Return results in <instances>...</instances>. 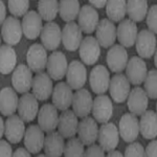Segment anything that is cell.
Here are the masks:
<instances>
[{
    "mask_svg": "<svg viewBox=\"0 0 157 157\" xmlns=\"http://www.w3.org/2000/svg\"><path fill=\"white\" fill-rule=\"evenodd\" d=\"M21 25L25 37L29 40H35L41 34L43 27L42 18L40 17L39 13L35 11H29L23 16Z\"/></svg>",
    "mask_w": 157,
    "mask_h": 157,
    "instance_id": "cell-27",
    "label": "cell"
},
{
    "mask_svg": "<svg viewBox=\"0 0 157 157\" xmlns=\"http://www.w3.org/2000/svg\"><path fill=\"white\" fill-rule=\"evenodd\" d=\"M106 14L111 21H121L126 16V0H107Z\"/></svg>",
    "mask_w": 157,
    "mask_h": 157,
    "instance_id": "cell-37",
    "label": "cell"
},
{
    "mask_svg": "<svg viewBox=\"0 0 157 157\" xmlns=\"http://www.w3.org/2000/svg\"><path fill=\"white\" fill-rule=\"evenodd\" d=\"M78 139L83 143L84 146H90L94 144L98 139V128L97 121L89 116H85L82 121H78Z\"/></svg>",
    "mask_w": 157,
    "mask_h": 157,
    "instance_id": "cell-20",
    "label": "cell"
},
{
    "mask_svg": "<svg viewBox=\"0 0 157 157\" xmlns=\"http://www.w3.org/2000/svg\"><path fill=\"white\" fill-rule=\"evenodd\" d=\"M19 98L16 90L11 87H4L0 91V112L4 116H10L17 111Z\"/></svg>",
    "mask_w": 157,
    "mask_h": 157,
    "instance_id": "cell-32",
    "label": "cell"
},
{
    "mask_svg": "<svg viewBox=\"0 0 157 157\" xmlns=\"http://www.w3.org/2000/svg\"><path fill=\"white\" fill-rule=\"evenodd\" d=\"M137 25L130 19L121 20L116 29V37L118 42L124 47H131L134 45L137 37Z\"/></svg>",
    "mask_w": 157,
    "mask_h": 157,
    "instance_id": "cell-26",
    "label": "cell"
},
{
    "mask_svg": "<svg viewBox=\"0 0 157 157\" xmlns=\"http://www.w3.org/2000/svg\"><path fill=\"white\" fill-rule=\"evenodd\" d=\"M128 100V108L134 115H141L148 108L149 98L146 91L140 87H135L130 90Z\"/></svg>",
    "mask_w": 157,
    "mask_h": 157,
    "instance_id": "cell-30",
    "label": "cell"
},
{
    "mask_svg": "<svg viewBox=\"0 0 157 157\" xmlns=\"http://www.w3.org/2000/svg\"><path fill=\"white\" fill-rule=\"evenodd\" d=\"M7 6L14 17H22L29 12V0H7Z\"/></svg>",
    "mask_w": 157,
    "mask_h": 157,
    "instance_id": "cell-41",
    "label": "cell"
},
{
    "mask_svg": "<svg viewBox=\"0 0 157 157\" xmlns=\"http://www.w3.org/2000/svg\"><path fill=\"white\" fill-rule=\"evenodd\" d=\"M92 115L93 118L100 124L109 121L113 114L112 102L108 95L100 94L93 100L92 103Z\"/></svg>",
    "mask_w": 157,
    "mask_h": 157,
    "instance_id": "cell-14",
    "label": "cell"
},
{
    "mask_svg": "<svg viewBox=\"0 0 157 157\" xmlns=\"http://www.w3.org/2000/svg\"><path fill=\"white\" fill-rule=\"evenodd\" d=\"M33 82V71L27 65L20 64L13 70L12 84L16 92L26 93L32 88Z\"/></svg>",
    "mask_w": 157,
    "mask_h": 157,
    "instance_id": "cell-4",
    "label": "cell"
},
{
    "mask_svg": "<svg viewBox=\"0 0 157 157\" xmlns=\"http://www.w3.org/2000/svg\"><path fill=\"white\" fill-rule=\"evenodd\" d=\"M78 0H60L59 1V15L61 19L66 22H71L78 18L80 12Z\"/></svg>",
    "mask_w": 157,
    "mask_h": 157,
    "instance_id": "cell-36",
    "label": "cell"
},
{
    "mask_svg": "<svg viewBox=\"0 0 157 157\" xmlns=\"http://www.w3.org/2000/svg\"><path fill=\"white\" fill-rule=\"evenodd\" d=\"M38 13L42 20L47 22L52 21L59 13V1L58 0H39Z\"/></svg>",
    "mask_w": 157,
    "mask_h": 157,
    "instance_id": "cell-38",
    "label": "cell"
},
{
    "mask_svg": "<svg viewBox=\"0 0 157 157\" xmlns=\"http://www.w3.org/2000/svg\"><path fill=\"white\" fill-rule=\"evenodd\" d=\"M18 114L24 121L29 123L34 121L38 115L39 104L38 100L33 93H23L18 101Z\"/></svg>",
    "mask_w": 157,
    "mask_h": 157,
    "instance_id": "cell-16",
    "label": "cell"
},
{
    "mask_svg": "<svg viewBox=\"0 0 157 157\" xmlns=\"http://www.w3.org/2000/svg\"><path fill=\"white\" fill-rule=\"evenodd\" d=\"M84 156H98V157H103L105 156V151H104V149L101 147L100 145H94V144H92V145L88 146V149L84 152Z\"/></svg>",
    "mask_w": 157,
    "mask_h": 157,
    "instance_id": "cell-44",
    "label": "cell"
},
{
    "mask_svg": "<svg viewBox=\"0 0 157 157\" xmlns=\"http://www.w3.org/2000/svg\"><path fill=\"white\" fill-rule=\"evenodd\" d=\"M0 46H1V37H0Z\"/></svg>",
    "mask_w": 157,
    "mask_h": 157,
    "instance_id": "cell-52",
    "label": "cell"
},
{
    "mask_svg": "<svg viewBox=\"0 0 157 157\" xmlns=\"http://www.w3.org/2000/svg\"><path fill=\"white\" fill-rule=\"evenodd\" d=\"M95 36L100 46L108 48L114 44L116 40V26L111 20L102 19L97 25Z\"/></svg>",
    "mask_w": 157,
    "mask_h": 157,
    "instance_id": "cell-12",
    "label": "cell"
},
{
    "mask_svg": "<svg viewBox=\"0 0 157 157\" xmlns=\"http://www.w3.org/2000/svg\"><path fill=\"white\" fill-rule=\"evenodd\" d=\"M125 69L126 77L129 80L130 84L136 86L143 84L147 73H148L146 62L140 57H136V56L128 60L127 66Z\"/></svg>",
    "mask_w": 157,
    "mask_h": 157,
    "instance_id": "cell-7",
    "label": "cell"
},
{
    "mask_svg": "<svg viewBox=\"0 0 157 157\" xmlns=\"http://www.w3.org/2000/svg\"><path fill=\"white\" fill-rule=\"evenodd\" d=\"M83 40V32L75 22H67L62 29V40L64 47L69 52H75Z\"/></svg>",
    "mask_w": 157,
    "mask_h": 157,
    "instance_id": "cell-18",
    "label": "cell"
},
{
    "mask_svg": "<svg viewBox=\"0 0 157 157\" xmlns=\"http://www.w3.org/2000/svg\"><path fill=\"white\" fill-rule=\"evenodd\" d=\"M125 156L127 157H144L145 156V149H144L143 145L140 143H134L131 141L127 146L125 151Z\"/></svg>",
    "mask_w": 157,
    "mask_h": 157,
    "instance_id": "cell-43",
    "label": "cell"
},
{
    "mask_svg": "<svg viewBox=\"0 0 157 157\" xmlns=\"http://www.w3.org/2000/svg\"><path fill=\"white\" fill-rule=\"evenodd\" d=\"M17 64V54L12 45L4 44L0 46V72L9 75L15 69Z\"/></svg>",
    "mask_w": 157,
    "mask_h": 157,
    "instance_id": "cell-34",
    "label": "cell"
},
{
    "mask_svg": "<svg viewBox=\"0 0 157 157\" xmlns=\"http://www.w3.org/2000/svg\"><path fill=\"white\" fill-rule=\"evenodd\" d=\"M78 25L85 34H92L98 23V14L91 6H84L80 9L78 15Z\"/></svg>",
    "mask_w": 157,
    "mask_h": 157,
    "instance_id": "cell-29",
    "label": "cell"
},
{
    "mask_svg": "<svg viewBox=\"0 0 157 157\" xmlns=\"http://www.w3.org/2000/svg\"><path fill=\"white\" fill-rule=\"evenodd\" d=\"M78 116L71 110L62 111L58 121V132L64 138H70L77 134L78 131Z\"/></svg>",
    "mask_w": 157,
    "mask_h": 157,
    "instance_id": "cell-28",
    "label": "cell"
},
{
    "mask_svg": "<svg viewBox=\"0 0 157 157\" xmlns=\"http://www.w3.org/2000/svg\"><path fill=\"white\" fill-rule=\"evenodd\" d=\"M109 92L115 103H124L127 100L130 92V82L123 73H116L110 78L109 82Z\"/></svg>",
    "mask_w": 157,
    "mask_h": 157,
    "instance_id": "cell-3",
    "label": "cell"
},
{
    "mask_svg": "<svg viewBox=\"0 0 157 157\" xmlns=\"http://www.w3.org/2000/svg\"><path fill=\"white\" fill-rule=\"evenodd\" d=\"M145 156L148 157H156L157 156V141L154 139L152 140L145 150Z\"/></svg>",
    "mask_w": 157,
    "mask_h": 157,
    "instance_id": "cell-46",
    "label": "cell"
},
{
    "mask_svg": "<svg viewBox=\"0 0 157 157\" xmlns=\"http://www.w3.org/2000/svg\"><path fill=\"white\" fill-rule=\"evenodd\" d=\"M64 146V137L59 132L52 131V132H48V134L45 136L43 149H44V153L46 156L59 157L63 154Z\"/></svg>",
    "mask_w": 157,
    "mask_h": 157,
    "instance_id": "cell-31",
    "label": "cell"
},
{
    "mask_svg": "<svg viewBox=\"0 0 157 157\" xmlns=\"http://www.w3.org/2000/svg\"><path fill=\"white\" fill-rule=\"evenodd\" d=\"M97 140L104 151L110 152L114 150L120 143V133L117 127L113 123H104L98 129Z\"/></svg>",
    "mask_w": 157,
    "mask_h": 157,
    "instance_id": "cell-2",
    "label": "cell"
},
{
    "mask_svg": "<svg viewBox=\"0 0 157 157\" xmlns=\"http://www.w3.org/2000/svg\"><path fill=\"white\" fill-rule=\"evenodd\" d=\"M12 155H13V150L11 145L6 140L0 139V156L10 157Z\"/></svg>",
    "mask_w": 157,
    "mask_h": 157,
    "instance_id": "cell-45",
    "label": "cell"
},
{
    "mask_svg": "<svg viewBox=\"0 0 157 157\" xmlns=\"http://www.w3.org/2000/svg\"><path fill=\"white\" fill-rule=\"evenodd\" d=\"M24 132V121L19 115H10L4 124V135L7 140L12 144H19L23 138Z\"/></svg>",
    "mask_w": 157,
    "mask_h": 157,
    "instance_id": "cell-23",
    "label": "cell"
},
{
    "mask_svg": "<svg viewBox=\"0 0 157 157\" xmlns=\"http://www.w3.org/2000/svg\"><path fill=\"white\" fill-rule=\"evenodd\" d=\"M78 54L84 64L93 65L97 63L101 56V46L98 40L91 36L84 38L78 46Z\"/></svg>",
    "mask_w": 157,
    "mask_h": 157,
    "instance_id": "cell-6",
    "label": "cell"
},
{
    "mask_svg": "<svg viewBox=\"0 0 157 157\" xmlns=\"http://www.w3.org/2000/svg\"><path fill=\"white\" fill-rule=\"evenodd\" d=\"M118 133L126 143H131L139 134V121L133 113H126L121 116L118 125Z\"/></svg>",
    "mask_w": 157,
    "mask_h": 157,
    "instance_id": "cell-19",
    "label": "cell"
},
{
    "mask_svg": "<svg viewBox=\"0 0 157 157\" xmlns=\"http://www.w3.org/2000/svg\"><path fill=\"white\" fill-rule=\"evenodd\" d=\"M91 3V6L97 7V9H102L106 6L107 0H88Z\"/></svg>",
    "mask_w": 157,
    "mask_h": 157,
    "instance_id": "cell-49",
    "label": "cell"
},
{
    "mask_svg": "<svg viewBox=\"0 0 157 157\" xmlns=\"http://www.w3.org/2000/svg\"><path fill=\"white\" fill-rule=\"evenodd\" d=\"M92 95L87 89H78L72 97V111L78 117L88 116L92 109Z\"/></svg>",
    "mask_w": 157,
    "mask_h": 157,
    "instance_id": "cell-21",
    "label": "cell"
},
{
    "mask_svg": "<svg viewBox=\"0 0 157 157\" xmlns=\"http://www.w3.org/2000/svg\"><path fill=\"white\" fill-rule=\"evenodd\" d=\"M135 44L136 52L141 59H151L156 52L157 40L155 34L149 29H141L137 33Z\"/></svg>",
    "mask_w": 157,
    "mask_h": 157,
    "instance_id": "cell-1",
    "label": "cell"
},
{
    "mask_svg": "<svg viewBox=\"0 0 157 157\" xmlns=\"http://www.w3.org/2000/svg\"><path fill=\"white\" fill-rule=\"evenodd\" d=\"M23 35L22 25L17 17H7L1 25V36L9 45H16L20 42Z\"/></svg>",
    "mask_w": 157,
    "mask_h": 157,
    "instance_id": "cell-5",
    "label": "cell"
},
{
    "mask_svg": "<svg viewBox=\"0 0 157 157\" xmlns=\"http://www.w3.org/2000/svg\"><path fill=\"white\" fill-rule=\"evenodd\" d=\"M117 156L121 157V156H124V154H121L120 151H115V149L110 152H108V157H117Z\"/></svg>",
    "mask_w": 157,
    "mask_h": 157,
    "instance_id": "cell-50",
    "label": "cell"
},
{
    "mask_svg": "<svg viewBox=\"0 0 157 157\" xmlns=\"http://www.w3.org/2000/svg\"><path fill=\"white\" fill-rule=\"evenodd\" d=\"M147 19V25H148V29L150 32L153 34L157 33V6L154 4L152 6L150 9H148L146 15Z\"/></svg>",
    "mask_w": 157,
    "mask_h": 157,
    "instance_id": "cell-42",
    "label": "cell"
},
{
    "mask_svg": "<svg viewBox=\"0 0 157 157\" xmlns=\"http://www.w3.org/2000/svg\"><path fill=\"white\" fill-rule=\"evenodd\" d=\"M4 135V123L2 117L0 116V139H1L2 136Z\"/></svg>",
    "mask_w": 157,
    "mask_h": 157,
    "instance_id": "cell-51",
    "label": "cell"
},
{
    "mask_svg": "<svg viewBox=\"0 0 157 157\" xmlns=\"http://www.w3.org/2000/svg\"><path fill=\"white\" fill-rule=\"evenodd\" d=\"M67 66V59L62 52H52L49 57L47 58V73L52 80H62L66 75Z\"/></svg>",
    "mask_w": 157,
    "mask_h": 157,
    "instance_id": "cell-9",
    "label": "cell"
},
{
    "mask_svg": "<svg viewBox=\"0 0 157 157\" xmlns=\"http://www.w3.org/2000/svg\"><path fill=\"white\" fill-rule=\"evenodd\" d=\"M128 60V52L123 45H112L107 52V64L111 71L115 73L125 70Z\"/></svg>",
    "mask_w": 157,
    "mask_h": 157,
    "instance_id": "cell-25",
    "label": "cell"
},
{
    "mask_svg": "<svg viewBox=\"0 0 157 157\" xmlns=\"http://www.w3.org/2000/svg\"><path fill=\"white\" fill-rule=\"evenodd\" d=\"M42 45L47 50H56L59 47L62 40V30L56 22H47L43 25L40 34Z\"/></svg>",
    "mask_w": 157,
    "mask_h": 157,
    "instance_id": "cell-10",
    "label": "cell"
},
{
    "mask_svg": "<svg viewBox=\"0 0 157 157\" xmlns=\"http://www.w3.org/2000/svg\"><path fill=\"white\" fill-rule=\"evenodd\" d=\"M139 132L146 139H154L157 136V115L155 111L146 110L140 115Z\"/></svg>",
    "mask_w": 157,
    "mask_h": 157,
    "instance_id": "cell-33",
    "label": "cell"
},
{
    "mask_svg": "<svg viewBox=\"0 0 157 157\" xmlns=\"http://www.w3.org/2000/svg\"><path fill=\"white\" fill-rule=\"evenodd\" d=\"M148 12V1L147 0H127L126 2V13L130 20L134 22H140L146 18Z\"/></svg>",
    "mask_w": 157,
    "mask_h": 157,
    "instance_id": "cell-35",
    "label": "cell"
},
{
    "mask_svg": "<svg viewBox=\"0 0 157 157\" xmlns=\"http://www.w3.org/2000/svg\"><path fill=\"white\" fill-rule=\"evenodd\" d=\"M30 155L32 154L27 151L26 148H18L13 153V156H16V157H29Z\"/></svg>",
    "mask_w": 157,
    "mask_h": 157,
    "instance_id": "cell-47",
    "label": "cell"
},
{
    "mask_svg": "<svg viewBox=\"0 0 157 157\" xmlns=\"http://www.w3.org/2000/svg\"><path fill=\"white\" fill-rule=\"evenodd\" d=\"M67 84L71 87V89H81L85 85L87 80V70L82 62L80 61H71L67 66L66 71Z\"/></svg>",
    "mask_w": 157,
    "mask_h": 157,
    "instance_id": "cell-15",
    "label": "cell"
},
{
    "mask_svg": "<svg viewBox=\"0 0 157 157\" xmlns=\"http://www.w3.org/2000/svg\"><path fill=\"white\" fill-rule=\"evenodd\" d=\"M58 109L52 104H45L38 111V125L44 132L55 131L58 126Z\"/></svg>",
    "mask_w": 157,
    "mask_h": 157,
    "instance_id": "cell-13",
    "label": "cell"
},
{
    "mask_svg": "<svg viewBox=\"0 0 157 157\" xmlns=\"http://www.w3.org/2000/svg\"><path fill=\"white\" fill-rule=\"evenodd\" d=\"M145 90L149 98L155 100L157 98V71L156 69L150 70L147 73L145 80Z\"/></svg>",
    "mask_w": 157,
    "mask_h": 157,
    "instance_id": "cell-40",
    "label": "cell"
},
{
    "mask_svg": "<svg viewBox=\"0 0 157 157\" xmlns=\"http://www.w3.org/2000/svg\"><path fill=\"white\" fill-rule=\"evenodd\" d=\"M47 54L46 49L42 44L35 43L30 45L26 52V62L27 66L34 72H41L46 68L47 63Z\"/></svg>",
    "mask_w": 157,
    "mask_h": 157,
    "instance_id": "cell-8",
    "label": "cell"
},
{
    "mask_svg": "<svg viewBox=\"0 0 157 157\" xmlns=\"http://www.w3.org/2000/svg\"><path fill=\"white\" fill-rule=\"evenodd\" d=\"M84 145L78 138L70 137L64 146V154L66 157H81L84 156Z\"/></svg>",
    "mask_w": 157,
    "mask_h": 157,
    "instance_id": "cell-39",
    "label": "cell"
},
{
    "mask_svg": "<svg viewBox=\"0 0 157 157\" xmlns=\"http://www.w3.org/2000/svg\"><path fill=\"white\" fill-rule=\"evenodd\" d=\"M52 105L58 110L64 111L67 110L71 106L72 103V89L67 83L60 82L55 86L52 89Z\"/></svg>",
    "mask_w": 157,
    "mask_h": 157,
    "instance_id": "cell-22",
    "label": "cell"
},
{
    "mask_svg": "<svg viewBox=\"0 0 157 157\" xmlns=\"http://www.w3.org/2000/svg\"><path fill=\"white\" fill-rule=\"evenodd\" d=\"M110 73L103 65L93 67L89 75V84L95 94H104L109 88Z\"/></svg>",
    "mask_w": 157,
    "mask_h": 157,
    "instance_id": "cell-17",
    "label": "cell"
},
{
    "mask_svg": "<svg viewBox=\"0 0 157 157\" xmlns=\"http://www.w3.org/2000/svg\"><path fill=\"white\" fill-rule=\"evenodd\" d=\"M52 78L46 72H37L33 78L32 90L33 94L38 101H46L50 98L52 93Z\"/></svg>",
    "mask_w": 157,
    "mask_h": 157,
    "instance_id": "cell-11",
    "label": "cell"
},
{
    "mask_svg": "<svg viewBox=\"0 0 157 157\" xmlns=\"http://www.w3.org/2000/svg\"><path fill=\"white\" fill-rule=\"evenodd\" d=\"M24 145L30 154H38L44 144V131L39 125H30L24 132Z\"/></svg>",
    "mask_w": 157,
    "mask_h": 157,
    "instance_id": "cell-24",
    "label": "cell"
},
{
    "mask_svg": "<svg viewBox=\"0 0 157 157\" xmlns=\"http://www.w3.org/2000/svg\"><path fill=\"white\" fill-rule=\"evenodd\" d=\"M6 18V4L2 0H0V25L4 22V20Z\"/></svg>",
    "mask_w": 157,
    "mask_h": 157,
    "instance_id": "cell-48",
    "label": "cell"
}]
</instances>
